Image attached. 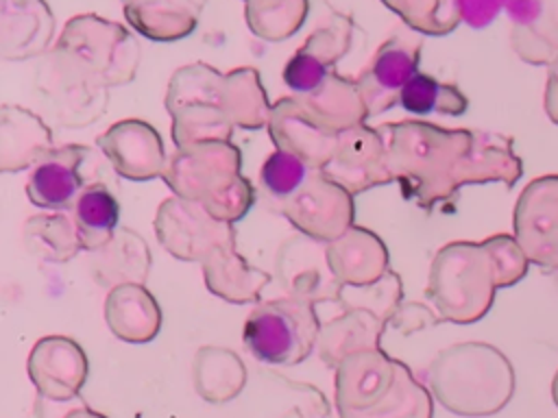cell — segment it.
<instances>
[{"label":"cell","instance_id":"1","mask_svg":"<svg viewBox=\"0 0 558 418\" xmlns=\"http://www.w3.org/2000/svg\"><path fill=\"white\" fill-rule=\"evenodd\" d=\"M377 131L386 139L388 168L401 196L425 211L449 205L464 185L501 183L510 189L523 174L512 137L501 133L445 128L425 120L386 122Z\"/></svg>","mask_w":558,"mask_h":418},{"label":"cell","instance_id":"2","mask_svg":"<svg viewBox=\"0 0 558 418\" xmlns=\"http://www.w3.org/2000/svg\"><path fill=\"white\" fill-rule=\"evenodd\" d=\"M333 377L340 418H432L434 396L408 368L381 348L342 359Z\"/></svg>","mask_w":558,"mask_h":418},{"label":"cell","instance_id":"3","mask_svg":"<svg viewBox=\"0 0 558 418\" xmlns=\"http://www.w3.org/2000/svg\"><path fill=\"white\" fill-rule=\"evenodd\" d=\"M432 396L462 418L501 411L514 394L510 359L488 342H458L442 348L425 370Z\"/></svg>","mask_w":558,"mask_h":418},{"label":"cell","instance_id":"4","mask_svg":"<svg viewBox=\"0 0 558 418\" xmlns=\"http://www.w3.org/2000/svg\"><path fill=\"white\" fill-rule=\"evenodd\" d=\"M161 179L174 196L201 202L220 222L242 220L255 202V189L242 174V152L231 142L177 148Z\"/></svg>","mask_w":558,"mask_h":418},{"label":"cell","instance_id":"5","mask_svg":"<svg viewBox=\"0 0 558 418\" xmlns=\"http://www.w3.org/2000/svg\"><path fill=\"white\" fill-rule=\"evenodd\" d=\"M497 290L486 242H449L432 259L425 296L442 322L473 324L488 314Z\"/></svg>","mask_w":558,"mask_h":418},{"label":"cell","instance_id":"6","mask_svg":"<svg viewBox=\"0 0 558 418\" xmlns=\"http://www.w3.org/2000/svg\"><path fill=\"white\" fill-rule=\"evenodd\" d=\"M166 111L170 113V135L177 148L201 142H231L233 124L225 109V74L194 61L179 67L168 83Z\"/></svg>","mask_w":558,"mask_h":418},{"label":"cell","instance_id":"7","mask_svg":"<svg viewBox=\"0 0 558 418\" xmlns=\"http://www.w3.org/2000/svg\"><path fill=\"white\" fill-rule=\"evenodd\" d=\"M320 327L314 303L283 294L253 307L242 327V342L257 361L296 366L316 348Z\"/></svg>","mask_w":558,"mask_h":418},{"label":"cell","instance_id":"8","mask_svg":"<svg viewBox=\"0 0 558 418\" xmlns=\"http://www.w3.org/2000/svg\"><path fill=\"white\" fill-rule=\"evenodd\" d=\"M54 48L76 61L105 87L131 83L142 59L133 33L96 13H78L70 17Z\"/></svg>","mask_w":558,"mask_h":418},{"label":"cell","instance_id":"9","mask_svg":"<svg viewBox=\"0 0 558 418\" xmlns=\"http://www.w3.org/2000/svg\"><path fill=\"white\" fill-rule=\"evenodd\" d=\"M33 89L44 115L61 128H85L109 107V87L57 48L39 63Z\"/></svg>","mask_w":558,"mask_h":418},{"label":"cell","instance_id":"10","mask_svg":"<svg viewBox=\"0 0 558 418\" xmlns=\"http://www.w3.org/2000/svg\"><path fill=\"white\" fill-rule=\"evenodd\" d=\"M157 242L179 261H203L214 248L235 242V229L216 220L201 202L170 196L153 220Z\"/></svg>","mask_w":558,"mask_h":418},{"label":"cell","instance_id":"11","mask_svg":"<svg viewBox=\"0 0 558 418\" xmlns=\"http://www.w3.org/2000/svg\"><path fill=\"white\" fill-rule=\"evenodd\" d=\"M281 213L301 233L329 244L353 226V194L320 170H312L303 185L281 200Z\"/></svg>","mask_w":558,"mask_h":418},{"label":"cell","instance_id":"12","mask_svg":"<svg viewBox=\"0 0 558 418\" xmlns=\"http://www.w3.org/2000/svg\"><path fill=\"white\" fill-rule=\"evenodd\" d=\"M512 229L530 263L558 270V174L538 176L523 187Z\"/></svg>","mask_w":558,"mask_h":418},{"label":"cell","instance_id":"13","mask_svg":"<svg viewBox=\"0 0 558 418\" xmlns=\"http://www.w3.org/2000/svg\"><path fill=\"white\" fill-rule=\"evenodd\" d=\"M423 37L416 30L392 33L360 72L357 87L371 115H379L399 104L403 87L418 72Z\"/></svg>","mask_w":558,"mask_h":418},{"label":"cell","instance_id":"14","mask_svg":"<svg viewBox=\"0 0 558 418\" xmlns=\"http://www.w3.org/2000/svg\"><path fill=\"white\" fill-rule=\"evenodd\" d=\"M275 276L286 296L310 303H338L344 285L331 272L327 244L307 235L288 237L275 257Z\"/></svg>","mask_w":558,"mask_h":418},{"label":"cell","instance_id":"15","mask_svg":"<svg viewBox=\"0 0 558 418\" xmlns=\"http://www.w3.org/2000/svg\"><path fill=\"white\" fill-rule=\"evenodd\" d=\"M353 17L331 11L283 65V83L296 94H310L336 72V63L349 52Z\"/></svg>","mask_w":558,"mask_h":418},{"label":"cell","instance_id":"16","mask_svg":"<svg viewBox=\"0 0 558 418\" xmlns=\"http://www.w3.org/2000/svg\"><path fill=\"white\" fill-rule=\"evenodd\" d=\"M320 172L353 196L392 183L384 135L366 124L340 133L333 157Z\"/></svg>","mask_w":558,"mask_h":418},{"label":"cell","instance_id":"17","mask_svg":"<svg viewBox=\"0 0 558 418\" xmlns=\"http://www.w3.org/2000/svg\"><path fill=\"white\" fill-rule=\"evenodd\" d=\"M268 135L275 150L299 157L307 168L323 170L333 157L338 133L323 126L299 100V96L279 98L268 118Z\"/></svg>","mask_w":558,"mask_h":418},{"label":"cell","instance_id":"18","mask_svg":"<svg viewBox=\"0 0 558 418\" xmlns=\"http://www.w3.org/2000/svg\"><path fill=\"white\" fill-rule=\"evenodd\" d=\"M26 372L39 396L70 401L78 396L87 383L89 359L72 337L46 335L31 348Z\"/></svg>","mask_w":558,"mask_h":418},{"label":"cell","instance_id":"19","mask_svg":"<svg viewBox=\"0 0 558 418\" xmlns=\"http://www.w3.org/2000/svg\"><path fill=\"white\" fill-rule=\"evenodd\" d=\"M98 146L113 170L129 181H150L163 176L168 157L159 131L146 120L126 118L113 122L98 135Z\"/></svg>","mask_w":558,"mask_h":418},{"label":"cell","instance_id":"20","mask_svg":"<svg viewBox=\"0 0 558 418\" xmlns=\"http://www.w3.org/2000/svg\"><path fill=\"white\" fill-rule=\"evenodd\" d=\"M89 148L81 144L54 146L33 168L26 179L28 200L48 211H65L74 207L83 192L81 163L87 159Z\"/></svg>","mask_w":558,"mask_h":418},{"label":"cell","instance_id":"21","mask_svg":"<svg viewBox=\"0 0 558 418\" xmlns=\"http://www.w3.org/2000/svg\"><path fill=\"white\" fill-rule=\"evenodd\" d=\"M54 35V15L46 0H0V54L26 61L46 52Z\"/></svg>","mask_w":558,"mask_h":418},{"label":"cell","instance_id":"22","mask_svg":"<svg viewBox=\"0 0 558 418\" xmlns=\"http://www.w3.org/2000/svg\"><path fill=\"white\" fill-rule=\"evenodd\" d=\"M510 44L530 65H549L558 57V0H510Z\"/></svg>","mask_w":558,"mask_h":418},{"label":"cell","instance_id":"23","mask_svg":"<svg viewBox=\"0 0 558 418\" xmlns=\"http://www.w3.org/2000/svg\"><path fill=\"white\" fill-rule=\"evenodd\" d=\"M327 259L331 272L344 287L371 285L390 270L384 239L357 224L327 244Z\"/></svg>","mask_w":558,"mask_h":418},{"label":"cell","instance_id":"24","mask_svg":"<svg viewBox=\"0 0 558 418\" xmlns=\"http://www.w3.org/2000/svg\"><path fill=\"white\" fill-rule=\"evenodd\" d=\"M52 148V131L41 120V115L17 104H2L0 170L4 174L35 165Z\"/></svg>","mask_w":558,"mask_h":418},{"label":"cell","instance_id":"25","mask_svg":"<svg viewBox=\"0 0 558 418\" xmlns=\"http://www.w3.org/2000/svg\"><path fill=\"white\" fill-rule=\"evenodd\" d=\"M102 314L109 331L129 344L153 342L161 329V307L144 283H124L109 290Z\"/></svg>","mask_w":558,"mask_h":418},{"label":"cell","instance_id":"26","mask_svg":"<svg viewBox=\"0 0 558 418\" xmlns=\"http://www.w3.org/2000/svg\"><path fill=\"white\" fill-rule=\"evenodd\" d=\"M205 287L233 305L259 303L264 287L270 283V274L251 266L238 250L235 242H227L214 248L203 261Z\"/></svg>","mask_w":558,"mask_h":418},{"label":"cell","instance_id":"27","mask_svg":"<svg viewBox=\"0 0 558 418\" xmlns=\"http://www.w3.org/2000/svg\"><path fill=\"white\" fill-rule=\"evenodd\" d=\"M129 26L153 41H177L198 26L207 0H120Z\"/></svg>","mask_w":558,"mask_h":418},{"label":"cell","instance_id":"28","mask_svg":"<svg viewBox=\"0 0 558 418\" xmlns=\"http://www.w3.org/2000/svg\"><path fill=\"white\" fill-rule=\"evenodd\" d=\"M388 320L379 318L368 309L347 307L340 316L331 318L320 327L318 335V357L325 366L336 368L342 359L353 353L381 348V335L386 333Z\"/></svg>","mask_w":558,"mask_h":418},{"label":"cell","instance_id":"29","mask_svg":"<svg viewBox=\"0 0 558 418\" xmlns=\"http://www.w3.org/2000/svg\"><path fill=\"white\" fill-rule=\"evenodd\" d=\"M89 270L94 281L107 290L144 283L150 272V248L133 229L120 226L107 246L92 253Z\"/></svg>","mask_w":558,"mask_h":418},{"label":"cell","instance_id":"30","mask_svg":"<svg viewBox=\"0 0 558 418\" xmlns=\"http://www.w3.org/2000/svg\"><path fill=\"white\" fill-rule=\"evenodd\" d=\"M296 96L323 126L338 135L364 124L371 118L357 81L338 72H331L314 91Z\"/></svg>","mask_w":558,"mask_h":418},{"label":"cell","instance_id":"31","mask_svg":"<svg viewBox=\"0 0 558 418\" xmlns=\"http://www.w3.org/2000/svg\"><path fill=\"white\" fill-rule=\"evenodd\" d=\"M192 383L203 401L229 403L246 385V366L231 348L201 346L192 359Z\"/></svg>","mask_w":558,"mask_h":418},{"label":"cell","instance_id":"32","mask_svg":"<svg viewBox=\"0 0 558 418\" xmlns=\"http://www.w3.org/2000/svg\"><path fill=\"white\" fill-rule=\"evenodd\" d=\"M22 242L26 253L41 263H68L83 250L74 216L63 211L31 216L24 222Z\"/></svg>","mask_w":558,"mask_h":418},{"label":"cell","instance_id":"33","mask_svg":"<svg viewBox=\"0 0 558 418\" xmlns=\"http://www.w3.org/2000/svg\"><path fill=\"white\" fill-rule=\"evenodd\" d=\"M83 250H98L111 242L120 229V202L102 183H89L72 207Z\"/></svg>","mask_w":558,"mask_h":418},{"label":"cell","instance_id":"34","mask_svg":"<svg viewBox=\"0 0 558 418\" xmlns=\"http://www.w3.org/2000/svg\"><path fill=\"white\" fill-rule=\"evenodd\" d=\"M225 109L233 126L255 131L268 124L272 104L253 65L233 67L225 74Z\"/></svg>","mask_w":558,"mask_h":418},{"label":"cell","instance_id":"35","mask_svg":"<svg viewBox=\"0 0 558 418\" xmlns=\"http://www.w3.org/2000/svg\"><path fill=\"white\" fill-rule=\"evenodd\" d=\"M399 107L416 115H427L434 111L442 115H462L469 109V98L458 85L442 83L425 72H416L403 87Z\"/></svg>","mask_w":558,"mask_h":418},{"label":"cell","instance_id":"36","mask_svg":"<svg viewBox=\"0 0 558 418\" xmlns=\"http://www.w3.org/2000/svg\"><path fill=\"white\" fill-rule=\"evenodd\" d=\"M310 0H268L244 4L248 30L264 41H283L292 37L305 22Z\"/></svg>","mask_w":558,"mask_h":418},{"label":"cell","instance_id":"37","mask_svg":"<svg viewBox=\"0 0 558 418\" xmlns=\"http://www.w3.org/2000/svg\"><path fill=\"white\" fill-rule=\"evenodd\" d=\"M381 4L421 35L442 37L462 22V0H381Z\"/></svg>","mask_w":558,"mask_h":418},{"label":"cell","instance_id":"38","mask_svg":"<svg viewBox=\"0 0 558 418\" xmlns=\"http://www.w3.org/2000/svg\"><path fill=\"white\" fill-rule=\"evenodd\" d=\"M342 309L347 307H357V309H368L377 314L379 318L392 320L397 307L403 303V283L401 276L392 270H388L379 281L362 287H344L340 294Z\"/></svg>","mask_w":558,"mask_h":418},{"label":"cell","instance_id":"39","mask_svg":"<svg viewBox=\"0 0 558 418\" xmlns=\"http://www.w3.org/2000/svg\"><path fill=\"white\" fill-rule=\"evenodd\" d=\"M307 170L310 168L299 157H294L290 152H283V150H275L262 163L259 179H262L264 189L270 196H275L279 200H286L288 196H292L303 185V181L310 174Z\"/></svg>","mask_w":558,"mask_h":418},{"label":"cell","instance_id":"40","mask_svg":"<svg viewBox=\"0 0 558 418\" xmlns=\"http://www.w3.org/2000/svg\"><path fill=\"white\" fill-rule=\"evenodd\" d=\"M484 242H486V246L490 250V257L495 261L499 287H510V285L519 283L527 274L530 259L523 253V248L519 246L514 235L497 233V235L486 237Z\"/></svg>","mask_w":558,"mask_h":418},{"label":"cell","instance_id":"41","mask_svg":"<svg viewBox=\"0 0 558 418\" xmlns=\"http://www.w3.org/2000/svg\"><path fill=\"white\" fill-rule=\"evenodd\" d=\"M35 418H109L96 409H92L81 396L70 401H52L46 396H35L33 405Z\"/></svg>","mask_w":558,"mask_h":418},{"label":"cell","instance_id":"42","mask_svg":"<svg viewBox=\"0 0 558 418\" xmlns=\"http://www.w3.org/2000/svg\"><path fill=\"white\" fill-rule=\"evenodd\" d=\"M438 322H442V320H440V316L436 314V309H429V307L423 305V303L403 300V303L397 307V311H395V316H392V320H390V327L399 329L403 335H412V333L423 331V329H427V327H434V324H438Z\"/></svg>","mask_w":558,"mask_h":418},{"label":"cell","instance_id":"43","mask_svg":"<svg viewBox=\"0 0 558 418\" xmlns=\"http://www.w3.org/2000/svg\"><path fill=\"white\" fill-rule=\"evenodd\" d=\"M508 2L510 0H462V20L473 28H482L490 24Z\"/></svg>","mask_w":558,"mask_h":418},{"label":"cell","instance_id":"44","mask_svg":"<svg viewBox=\"0 0 558 418\" xmlns=\"http://www.w3.org/2000/svg\"><path fill=\"white\" fill-rule=\"evenodd\" d=\"M547 83H545V113L549 122L558 124V57L547 65Z\"/></svg>","mask_w":558,"mask_h":418},{"label":"cell","instance_id":"45","mask_svg":"<svg viewBox=\"0 0 558 418\" xmlns=\"http://www.w3.org/2000/svg\"><path fill=\"white\" fill-rule=\"evenodd\" d=\"M551 398H554V403L558 407V370H556V374L551 379Z\"/></svg>","mask_w":558,"mask_h":418},{"label":"cell","instance_id":"46","mask_svg":"<svg viewBox=\"0 0 558 418\" xmlns=\"http://www.w3.org/2000/svg\"><path fill=\"white\" fill-rule=\"evenodd\" d=\"M281 418H303V414H301L299 407H292V409H288Z\"/></svg>","mask_w":558,"mask_h":418},{"label":"cell","instance_id":"47","mask_svg":"<svg viewBox=\"0 0 558 418\" xmlns=\"http://www.w3.org/2000/svg\"><path fill=\"white\" fill-rule=\"evenodd\" d=\"M248 2H268V0H244V4H248Z\"/></svg>","mask_w":558,"mask_h":418},{"label":"cell","instance_id":"48","mask_svg":"<svg viewBox=\"0 0 558 418\" xmlns=\"http://www.w3.org/2000/svg\"><path fill=\"white\" fill-rule=\"evenodd\" d=\"M556 272H558V270H556Z\"/></svg>","mask_w":558,"mask_h":418}]
</instances>
